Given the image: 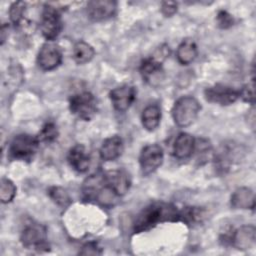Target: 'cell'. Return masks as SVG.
Wrapping results in <instances>:
<instances>
[{
  "mask_svg": "<svg viewBox=\"0 0 256 256\" xmlns=\"http://www.w3.org/2000/svg\"><path fill=\"white\" fill-rule=\"evenodd\" d=\"M50 198L60 207L66 208L71 204V199L67 191L59 186H52L48 190Z\"/></svg>",
  "mask_w": 256,
  "mask_h": 256,
  "instance_id": "cell-23",
  "label": "cell"
},
{
  "mask_svg": "<svg viewBox=\"0 0 256 256\" xmlns=\"http://www.w3.org/2000/svg\"><path fill=\"white\" fill-rule=\"evenodd\" d=\"M201 106L193 96H182L173 105L172 116L174 122L180 127L191 125L200 112Z\"/></svg>",
  "mask_w": 256,
  "mask_h": 256,
  "instance_id": "cell-3",
  "label": "cell"
},
{
  "mask_svg": "<svg viewBox=\"0 0 256 256\" xmlns=\"http://www.w3.org/2000/svg\"><path fill=\"white\" fill-rule=\"evenodd\" d=\"M161 108L157 104H150L146 106L141 115L143 127L147 131H154L160 124Z\"/></svg>",
  "mask_w": 256,
  "mask_h": 256,
  "instance_id": "cell-20",
  "label": "cell"
},
{
  "mask_svg": "<svg viewBox=\"0 0 256 256\" xmlns=\"http://www.w3.org/2000/svg\"><path fill=\"white\" fill-rule=\"evenodd\" d=\"M37 139L39 142H45V143H51L58 137V129L55 123L53 122H47L43 125L42 129L38 133Z\"/></svg>",
  "mask_w": 256,
  "mask_h": 256,
  "instance_id": "cell-25",
  "label": "cell"
},
{
  "mask_svg": "<svg viewBox=\"0 0 256 256\" xmlns=\"http://www.w3.org/2000/svg\"><path fill=\"white\" fill-rule=\"evenodd\" d=\"M229 242L238 250H248L256 242V229L253 225H243L236 229L230 236Z\"/></svg>",
  "mask_w": 256,
  "mask_h": 256,
  "instance_id": "cell-13",
  "label": "cell"
},
{
  "mask_svg": "<svg viewBox=\"0 0 256 256\" xmlns=\"http://www.w3.org/2000/svg\"><path fill=\"white\" fill-rule=\"evenodd\" d=\"M204 96L208 102L221 106L231 105L240 98L239 90L224 84H215L207 87L204 91Z\"/></svg>",
  "mask_w": 256,
  "mask_h": 256,
  "instance_id": "cell-8",
  "label": "cell"
},
{
  "mask_svg": "<svg viewBox=\"0 0 256 256\" xmlns=\"http://www.w3.org/2000/svg\"><path fill=\"white\" fill-rule=\"evenodd\" d=\"M37 62L42 70L50 71L57 68L62 62V51L53 41H48L39 50Z\"/></svg>",
  "mask_w": 256,
  "mask_h": 256,
  "instance_id": "cell-10",
  "label": "cell"
},
{
  "mask_svg": "<svg viewBox=\"0 0 256 256\" xmlns=\"http://www.w3.org/2000/svg\"><path fill=\"white\" fill-rule=\"evenodd\" d=\"M67 159L70 166L79 173H84L89 169L90 156L82 144L74 145L69 150Z\"/></svg>",
  "mask_w": 256,
  "mask_h": 256,
  "instance_id": "cell-17",
  "label": "cell"
},
{
  "mask_svg": "<svg viewBox=\"0 0 256 256\" xmlns=\"http://www.w3.org/2000/svg\"><path fill=\"white\" fill-rule=\"evenodd\" d=\"M40 31L45 39L53 41L62 31V19L57 8L45 5L40 18Z\"/></svg>",
  "mask_w": 256,
  "mask_h": 256,
  "instance_id": "cell-6",
  "label": "cell"
},
{
  "mask_svg": "<svg viewBox=\"0 0 256 256\" xmlns=\"http://www.w3.org/2000/svg\"><path fill=\"white\" fill-rule=\"evenodd\" d=\"M117 3L111 0H94L87 4V14L93 21H103L114 16Z\"/></svg>",
  "mask_w": 256,
  "mask_h": 256,
  "instance_id": "cell-12",
  "label": "cell"
},
{
  "mask_svg": "<svg viewBox=\"0 0 256 256\" xmlns=\"http://www.w3.org/2000/svg\"><path fill=\"white\" fill-rule=\"evenodd\" d=\"M230 203L235 209H254V192L250 188L239 187L232 193Z\"/></svg>",
  "mask_w": 256,
  "mask_h": 256,
  "instance_id": "cell-19",
  "label": "cell"
},
{
  "mask_svg": "<svg viewBox=\"0 0 256 256\" xmlns=\"http://www.w3.org/2000/svg\"><path fill=\"white\" fill-rule=\"evenodd\" d=\"M25 8H26V4L22 1H17L11 4L9 9V17H10V21L15 26L20 25L21 22L23 21Z\"/></svg>",
  "mask_w": 256,
  "mask_h": 256,
  "instance_id": "cell-26",
  "label": "cell"
},
{
  "mask_svg": "<svg viewBox=\"0 0 256 256\" xmlns=\"http://www.w3.org/2000/svg\"><path fill=\"white\" fill-rule=\"evenodd\" d=\"M39 144L37 136L25 133L18 134L10 142L8 152L14 160L30 161L36 154Z\"/></svg>",
  "mask_w": 256,
  "mask_h": 256,
  "instance_id": "cell-4",
  "label": "cell"
},
{
  "mask_svg": "<svg viewBox=\"0 0 256 256\" xmlns=\"http://www.w3.org/2000/svg\"><path fill=\"white\" fill-rule=\"evenodd\" d=\"M109 97L115 110L124 112L130 108L136 99V90L131 85H121L110 91Z\"/></svg>",
  "mask_w": 256,
  "mask_h": 256,
  "instance_id": "cell-11",
  "label": "cell"
},
{
  "mask_svg": "<svg viewBox=\"0 0 256 256\" xmlns=\"http://www.w3.org/2000/svg\"><path fill=\"white\" fill-rule=\"evenodd\" d=\"M164 160V153L161 146L149 144L145 146L139 156V164L144 175H149L157 170Z\"/></svg>",
  "mask_w": 256,
  "mask_h": 256,
  "instance_id": "cell-9",
  "label": "cell"
},
{
  "mask_svg": "<svg viewBox=\"0 0 256 256\" xmlns=\"http://www.w3.org/2000/svg\"><path fill=\"white\" fill-rule=\"evenodd\" d=\"M195 138L186 132L179 133L173 145V154L178 159H187L194 153Z\"/></svg>",
  "mask_w": 256,
  "mask_h": 256,
  "instance_id": "cell-18",
  "label": "cell"
},
{
  "mask_svg": "<svg viewBox=\"0 0 256 256\" xmlns=\"http://www.w3.org/2000/svg\"><path fill=\"white\" fill-rule=\"evenodd\" d=\"M124 150V143L120 136L113 135L106 138L100 147V157L104 161H114L119 158Z\"/></svg>",
  "mask_w": 256,
  "mask_h": 256,
  "instance_id": "cell-16",
  "label": "cell"
},
{
  "mask_svg": "<svg viewBox=\"0 0 256 256\" xmlns=\"http://www.w3.org/2000/svg\"><path fill=\"white\" fill-rule=\"evenodd\" d=\"M103 175L106 182L111 187V189L116 193L117 196L122 197L128 192L131 186V179L129 174L125 170H108L103 172Z\"/></svg>",
  "mask_w": 256,
  "mask_h": 256,
  "instance_id": "cell-14",
  "label": "cell"
},
{
  "mask_svg": "<svg viewBox=\"0 0 256 256\" xmlns=\"http://www.w3.org/2000/svg\"><path fill=\"white\" fill-rule=\"evenodd\" d=\"M73 59L77 64H86L95 56L94 48L85 41H78L73 47Z\"/></svg>",
  "mask_w": 256,
  "mask_h": 256,
  "instance_id": "cell-22",
  "label": "cell"
},
{
  "mask_svg": "<svg viewBox=\"0 0 256 256\" xmlns=\"http://www.w3.org/2000/svg\"><path fill=\"white\" fill-rule=\"evenodd\" d=\"M198 54L197 46L195 42L191 39L183 40L176 51V57L180 64L188 65L193 62Z\"/></svg>",
  "mask_w": 256,
  "mask_h": 256,
  "instance_id": "cell-21",
  "label": "cell"
},
{
  "mask_svg": "<svg viewBox=\"0 0 256 256\" xmlns=\"http://www.w3.org/2000/svg\"><path fill=\"white\" fill-rule=\"evenodd\" d=\"M69 109L77 118L89 121L97 112V100L92 93L82 91L70 97Z\"/></svg>",
  "mask_w": 256,
  "mask_h": 256,
  "instance_id": "cell-5",
  "label": "cell"
},
{
  "mask_svg": "<svg viewBox=\"0 0 256 256\" xmlns=\"http://www.w3.org/2000/svg\"><path fill=\"white\" fill-rule=\"evenodd\" d=\"M79 254L81 255H100L102 254V249L99 247L98 243L96 242H87L85 243L81 250L79 251Z\"/></svg>",
  "mask_w": 256,
  "mask_h": 256,
  "instance_id": "cell-29",
  "label": "cell"
},
{
  "mask_svg": "<svg viewBox=\"0 0 256 256\" xmlns=\"http://www.w3.org/2000/svg\"><path fill=\"white\" fill-rule=\"evenodd\" d=\"M16 195V186L8 178H2L0 182V200L6 204L11 202Z\"/></svg>",
  "mask_w": 256,
  "mask_h": 256,
  "instance_id": "cell-24",
  "label": "cell"
},
{
  "mask_svg": "<svg viewBox=\"0 0 256 256\" xmlns=\"http://www.w3.org/2000/svg\"><path fill=\"white\" fill-rule=\"evenodd\" d=\"M7 31H8V28H6L5 25H2V28H1V44H3L6 40L5 34H6Z\"/></svg>",
  "mask_w": 256,
  "mask_h": 256,
  "instance_id": "cell-31",
  "label": "cell"
},
{
  "mask_svg": "<svg viewBox=\"0 0 256 256\" xmlns=\"http://www.w3.org/2000/svg\"><path fill=\"white\" fill-rule=\"evenodd\" d=\"M82 193L85 200L97 202L105 207H112L120 198L106 182L103 172L86 178L82 185Z\"/></svg>",
  "mask_w": 256,
  "mask_h": 256,
  "instance_id": "cell-2",
  "label": "cell"
},
{
  "mask_svg": "<svg viewBox=\"0 0 256 256\" xmlns=\"http://www.w3.org/2000/svg\"><path fill=\"white\" fill-rule=\"evenodd\" d=\"M177 11V3L176 2H171V1H165L162 2L161 5V12L166 16L170 17L174 15Z\"/></svg>",
  "mask_w": 256,
  "mask_h": 256,
  "instance_id": "cell-30",
  "label": "cell"
},
{
  "mask_svg": "<svg viewBox=\"0 0 256 256\" xmlns=\"http://www.w3.org/2000/svg\"><path fill=\"white\" fill-rule=\"evenodd\" d=\"M20 240L22 245L28 249L39 252L48 251L50 246L47 241L46 229L40 224H29L21 232Z\"/></svg>",
  "mask_w": 256,
  "mask_h": 256,
  "instance_id": "cell-7",
  "label": "cell"
},
{
  "mask_svg": "<svg viewBox=\"0 0 256 256\" xmlns=\"http://www.w3.org/2000/svg\"><path fill=\"white\" fill-rule=\"evenodd\" d=\"M180 221V211L173 205L163 202H155L145 207L136 218L134 232L147 231L162 222Z\"/></svg>",
  "mask_w": 256,
  "mask_h": 256,
  "instance_id": "cell-1",
  "label": "cell"
},
{
  "mask_svg": "<svg viewBox=\"0 0 256 256\" xmlns=\"http://www.w3.org/2000/svg\"><path fill=\"white\" fill-rule=\"evenodd\" d=\"M162 63L155 57H150L142 61L140 65V73L145 82L156 86L163 79Z\"/></svg>",
  "mask_w": 256,
  "mask_h": 256,
  "instance_id": "cell-15",
  "label": "cell"
},
{
  "mask_svg": "<svg viewBox=\"0 0 256 256\" xmlns=\"http://www.w3.org/2000/svg\"><path fill=\"white\" fill-rule=\"evenodd\" d=\"M240 98H242L245 102L254 105L255 102V93H254V79H252L251 83H248L243 86L241 90H239Z\"/></svg>",
  "mask_w": 256,
  "mask_h": 256,
  "instance_id": "cell-27",
  "label": "cell"
},
{
  "mask_svg": "<svg viewBox=\"0 0 256 256\" xmlns=\"http://www.w3.org/2000/svg\"><path fill=\"white\" fill-rule=\"evenodd\" d=\"M216 21H217L218 27H220L222 29L230 28L234 23L232 15L229 14L227 11H224V10H221V11L218 12L217 17H216Z\"/></svg>",
  "mask_w": 256,
  "mask_h": 256,
  "instance_id": "cell-28",
  "label": "cell"
}]
</instances>
